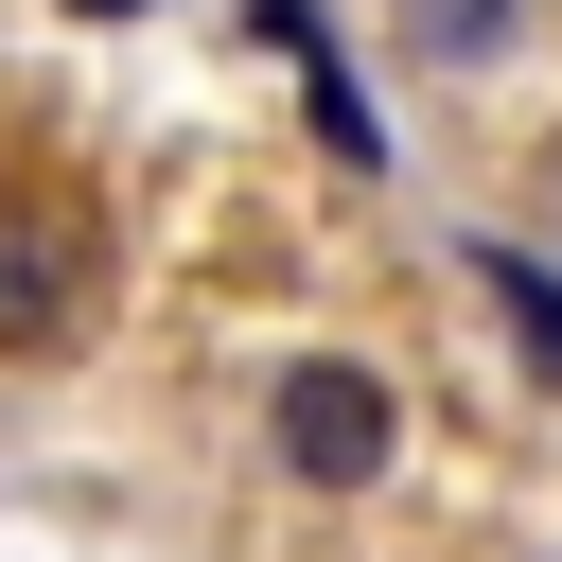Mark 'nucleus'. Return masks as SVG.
<instances>
[{
  "mask_svg": "<svg viewBox=\"0 0 562 562\" xmlns=\"http://www.w3.org/2000/svg\"><path fill=\"white\" fill-rule=\"evenodd\" d=\"M422 53H509V0H422Z\"/></svg>",
  "mask_w": 562,
  "mask_h": 562,
  "instance_id": "39448f33",
  "label": "nucleus"
},
{
  "mask_svg": "<svg viewBox=\"0 0 562 562\" xmlns=\"http://www.w3.org/2000/svg\"><path fill=\"white\" fill-rule=\"evenodd\" d=\"M246 18H263V53H281V70L316 88V140H334V158L369 176V158H386V123H369V88H351V53L316 35V0H246Z\"/></svg>",
  "mask_w": 562,
  "mask_h": 562,
  "instance_id": "7ed1b4c3",
  "label": "nucleus"
},
{
  "mask_svg": "<svg viewBox=\"0 0 562 562\" xmlns=\"http://www.w3.org/2000/svg\"><path fill=\"white\" fill-rule=\"evenodd\" d=\"M70 18H140V0H70Z\"/></svg>",
  "mask_w": 562,
  "mask_h": 562,
  "instance_id": "423d86ee",
  "label": "nucleus"
},
{
  "mask_svg": "<svg viewBox=\"0 0 562 562\" xmlns=\"http://www.w3.org/2000/svg\"><path fill=\"white\" fill-rule=\"evenodd\" d=\"M105 316V211L70 176H0V369H53Z\"/></svg>",
  "mask_w": 562,
  "mask_h": 562,
  "instance_id": "f257e3e1",
  "label": "nucleus"
},
{
  "mask_svg": "<svg viewBox=\"0 0 562 562\" xmlns=\"http://www.w3.org/2000/svg\"><path fill=\"white\" fill-rule=\"evenodd\" d=\"M474 281H492V316H509V334L562 369V263H527V246H474Z\"/></svg>",
  "mask_w": 562,
  "mask_h": 562,
  "instance_id": "20e7f679",
  "label": "nucleus"
},
{
  "mask_svg": "<svg viewBox=\"0 0 562 562\" xmlns=\"http://www.w3.org/2000/svg\"><path fill=\"white\" fill-rule=\"evenodd\" d=\"M263 457H281L299 492H369V474L404 457V386L351 369V351H299V369L263 386Z\"/></svg>",
  "mask_w": 562,
  "mask_h": 562,
  "instance_id": "f03ea898",
  "label": "nucleus"
}]
</instances>
